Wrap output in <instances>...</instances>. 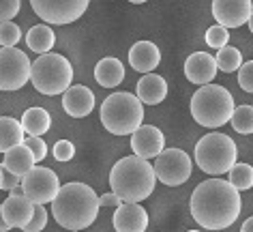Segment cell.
<instances>
[{"label":"cell","instance_id":"cell-10","mask_svg":"<svg viewBox=\"0 0 253 232\" xmlns=\"http://www.w3.org/2000/svg\"><path fill=\"white\" fill-rule=\"evenodd\" d=\"M90 0H30V7L45 24L65 26L86 13Z\"/></svg>","mask_w":253,"mask_h":232},{"label":"cell","instance_id":"cell-32","mask_svg":"<svg viewBox=\"0 0 253 232\" xmlns=\"http://www.w3.org/2000/svg\"><path fill=\"white\" fill-rule=\"evenodd\" d=\"M238 86L245 93H253V60L240 65V69H238Z\"/></svg>","mask_w":253,"mask_h":232},{"label":"cell","instance_id":"cell-25","mask_svg":"<svg viewBox=\"0 0 253 232\" xmlns=\"http://www.w3.org/2000/svg\"><path fill=\"white\" fill-rule=\"evenodd\" d=\"M214 62H217V69H221L223 73H232L243 65V54H240V49L232 46H223L214 56Z\"/></svg>","mask_w":253,"mask_h":232},{"label":"cell","instance_id":"cell-6","mask_svg":"<svg viewBox=\"0 0 253 232\" xmlns=\"http://www.w3.org/2000/svg\"><path fill=\"white\" fill-rule=\"evenodd\" d=\"M30 82L41 95H62L73 82V67L62 54H41L30 67Z\"/></svg>","mask_w":253,"mask_h":232},{"label":"cell","instance_id":"cell-34","mask_svg":"<svg viewBox=\"0 0 253 232\" xmlns=\"http://www.w3.org/2000/svg\"><path fill=\"white\" fill-rule=\"evenodd\" d=\"M73 155H75V146L69 140H60L54 144V157L58 161H69L73 159Z\"/></svg>","mask_w":253,"mask_h":232},{"label":"cell","instance_id":"cell-15","mask_svg":"<svg viewBox=\"0 0 253 232\" xmlns=\"http://www.w3.org/2000/svg\"><path fill=\"white\" fill-rule=\"evenodd\" d=\"M0 206H2V215L11 228H24L30 222L33 211H35V202L24 196V191L17 189V187L11 189V196Z\"/></svg>","mask_w":253,"mask_h":232},{"label":"cell","instance_id":"cell-3","mask_svg":"<svg viewBox=\"0 0 253 232\" xmlns=\"http://www.w3.org/2000/svg\"><path fill=\"white\" fill-rule=\"evenodd\" d=\"M155 168L148 159L129 155L116 161L110 172V187L123 202H142L155 191Z\"/></svg>","mask_w":253,"mask_h":232},{"label":"cell","instance_id":"cell-42","mask_svg":"<svg viewBox=\"0 0 253 232\" xmlns=\"http://www.w3.org/2000/svg\"><path fill=\"white\" fill-rule=\"evenodd\" d=\"M189 232H200V230H189Z\"/></svg>","mask_w":253,"mask_h":232},{"label":"cell","instance_id":"cell-37","mask_svg":"<svg viewBox=\"0 0 253 232\" xmlns=\"http://www.w3.org/2000/svg\"><path fill=\"white\" fill-rule=\"evenodd\" d=\"M7 230H11V226L7 224V219L2 215V206H0V232H7Z\"/></svg>","mask_w":253,"mask_h":232},{"label":"cell","instance_id":"cell-1","mask_svg":"<svg viewBox=\"0 0 253 232\" xmlns=\"http://www.w3.org/2000/svg\"><path fill=\"white\" fill-rule=\"evenodd\" d=\"M243 211L240 191L230 181L211 179L200 183L191 193V215L202 228L223 230L236 224Z\"/></svg>","mask_w":253,"mask_h":232},{"label":"cell","instance_id":"cell-41","mask_svg":"<svg viewBox=\"0 0 253 232\" xmlns=\"http://www.w3.org/2000/svg\"><path fill=\"white\" fill-rule=\"evenodd\" d=\"M0 187H2V166H0Z\"/></svg>","mask_w":253,"mask_h":232},{"label":"cell","instance_id":"cell-39","mask_svg":"<svg viewBox=\"0 0 253 232\" xmlns=\"http://www.w3.org/2000/svg\"><path fill=\"white\" fill-rule=\"evenodd\" d=\"M247 24H249V28H251V35H253V11H251V15H249V20H247Z\"/></svg>","mask_w":253,"mask_h":232},{"label":"cell","instance_id":"cell-31","mask_svg":"<svg viewBox=\"0 0 253 232\" xmlns=\"http://www.w3.org/2000/svg\"><path fill=\"white\" fill-rule=\"evenodd\" d=\"M24 144L30 148V153H33V157H35V164L37 161H41V159H45V155H47V144L41 140V136H28L26 140H24Z\"/></svg>","mask_w":253,"mask_h":232},{"label":"cell","instance_id":"cell-12","mask_svg":"<svg viewBox=\"0 0 253 232\" xmlns=\"http://www.w3.org/2000/svg\"><path fill=\"white\" fill-rule=\"evenodd\" d=\"M253 11L251 0H212V17L223 28H240Z\"/></svg>","mask_w":253,"mask_h":232},{"label":"cell","instance_id":"cell-28","mask_svg":"<svg viewBox=\"0 0 253 232\" xmlns=\"http://www.w3.org/2000/svg\"><path fill=\"white\" fill-rule=\"evenodd\" d=\"M22 39V30L13 22H0V47H15Z\"/></svg>","mask_w":253,"mask_h":232},{"label":"cell","instance_id":"cell-7","mask_svg":"<svg viewBox=\"0 0 253 232\" xmlns=\"http://www.w3.org/2000/svg\"><path fill=\"white\" fill-rule=\"evenodd\" d=\"M236 142L225 134H208L195 144V161L202 172L219 177L236 164Z\"/></svg>","mask_w":253,"mask_h":232},{"label":"cell","instance_id":"cell-18","mask_svg":"<svg viewBox=\"0 0 253 232\" xmlns=\"http://www.w3.org/2000/svg\"><path fill=\"white\" fill-rule=\"evenodd\" d=\"M129 62L135 71L140 73H153L161 62V52L153 41H137L129 49Z\"/></svg>","mask_w":253,"mask_h":232},{"label":"cell","instance_id":"cell-9","mask_svg":"<svg viewBox=\"0 0 253 232\" xmlns=\"http://www.w3.org/2000/svg\"><path fill=\"white\" fill-rule=\"evenodd\" d=\"M33 62L17 47H0V91H20L30 80Z\"/></svg>","mask_w":253,"mask_h":232},{"label":"cell","instance_id":"cell-33","mask_svg":"<svg viewBox=\"0 0 253 232\" xmlns=\"http://www.w3.org/2000/svg\"><path fill=\"white\" fill-rule=\"evenodd\" d=\"M20 11V0H0V22H11Z\"/></svg>","mask_w":253,"mask_h":232},{"label":"cell","instance_id":"cell-16","mask_svg":"<svg viewBox=\"0 0 253 232\" xmlns=\"http://www.w3.org/2000/svg\"><path fill=\"white\" fill-rule=\"evenodd\" d=\"M185 75L189 82L204 86L211 84L217 75V62H214V56H211L208 52H195L185 60Z\"/></svg>","mask_w":253,"mask_h":232},{"label":"cell","instance_id":"cell-22","mask_svg":"<svg viewBox=\"0 0 253 232\" xmlns=\"http://www.w3.org/2000/svg\"><path fill=\"white\" fill-rule=\"evenodd\" d=\"M26 134L22 129V123L11 116H0V153H7L17 144H24Z\"/></svg>","mask_w":253,"mask_h":232},{"label":"cell","instance_id":"cell-13","mask_svg":"<svg viewBox=\"0 0 253 232\" xmlns=\"http://www.w3.org/2000/svg\"><path fill=\"white\" fill-rule=\"evenodd\" d=\"M131 148L137 157L155 159L157 155L166 148V138L163 131L155 125H140L133 134H131Z\"/></svg>","mask_w":253,"mask_h":232},{"label":"cell","instance_id":"cell-40","mask_svg":"<svg viewBox=\"0 0 253 232\" xmlns=\"http://www.w3.org/2000/svg\"><path fill=\"white\" fill-rule=\"evenodd\" d=\"M129 2H133V4H142V2H146V0H129Z\"/></svg>","mask_w":253,"mask_h":232},{"label":"cell","instance_id":"cell-21","mask_svg":"<svg viewBox=\"0 0 253 232\" xmlns=\"http://www.w3.org/2000/svg\"><path fill=\"white\" fill-rule=\"evenodd\" d=\"M94 80H97L99 86H103V89H114V86H118L125 80L123 62L118 58H114V56L99 60L97 67H94Z\"/></svg>","mask_w":253,"mask_h":232},{"label":"cell","instance_id":"cell-14","mask_svg":"<svg viewBox=\"0 0 253 232\" xmlns=\"http://www.w3.org/2000/svg\"><path fill=\"white\" fill-rule=\"evenodd\" d=\"M148 213L140 202H125L114 211V230L116 232H146Z\"/></svg>","mask_w":253,"mask_h":232},{"label":"cell","instance_id":"cell-17","mask_svg":"<svg viewBox=\"0 0 253 232\" xmlns=\"http://www.w3.org/2000/svg\"><path fill=\"white\" fill-rule=\"evenodd\" d=\"M62 108L69 116L84 118L94 110V95L88 86H69L62 93Z\"/></svg>","mask_w":253,"mask_h":232},{"label":"cell","instance_id":"cell-26","mask_svg":"<svg viewBox=\"0 0 253 232\" xmlns=\"http://www.w3.org/2000/svg\"><path fill=\"white\" fill-rule=\"evenodd\" d=\"M227 174H230V183L234 185V189H238V191L253 189V166L234 164Z\"/></svg>","mask_w":253,"mask_h":232},{"label":"cell","instance_id":"cell-30","mask_svg":"<svg viewBox=\"0 0 253 232\" xmlns=\"http://www.w3.org/2000/svg\"><path fill=\"white\" fill-rule=\"evenodd\" d=\"M47 224V211L43 204H35V211H33V217H30V222L24 226V232H41L45 228Z\"/></svg>","mask_w":253,"mask_h":232},{"label":"cell","instance_id":"cell-20","mask_svg":"<svg viewBox=\"0 0 253 232\" xmlns=\"http://www.w3.org/2000/svg\"><path fill=\"white\" fill-rule=\"evenodd\" d=\"M2 166L7 168L9 172H13L15 177L24 179L35 168V157H33V153H30V148L26 144H17V146H13L11 150L4 153Z\"/></svg>","mask_w":253,"mask_h":232},{"label":"cell","instance_id":"cell-29","mask_svg":"<svg viewBox=\"0 0 253 232\" xmlns=\"http://www.w3.org/2000/svg\"><path fill=\"white\" fill-rule=\"evenodd\" d=\"M227 41H230V33H227V28H223L221 24L211 26L206 30V43L212 49H221L223 46H227Z\"/></svg>","mask_w":253,"mask_h":232},{"label":"cell","instance_id":"cell-27","mask_svg":"<svg viewBox=\"0 0 253 232\" xmlns=\"http://www.w3.org/2000/svg\"><path fill=\"white\" fill-rule=\"evenodd\" d=\"M230 123L238 134H245V136L253 134V105H238V108H234Z\"/></svg>","mask_w":253,"mask_h":232},{"label":"cell","instance_id":"cell-2","mask_svg":"<svg viewBox=\"0 0 253 232\" xmlns=\"http://www.w3.org/2000/svg\"><path fill=\"white\" fill-rule=\"evenodd\" d=\"M52 215L65 230H86L99 215V196L84 183H67L52 200Z\"/></svg>","mask_w":253,"mask_h":232},{"label":"cell","instance_id":"cell-5","mask_svg":"<svg viewBox=\"0 0 253 232\" xmlns=\"http://www.w3.org/2000/svg\"><path fill=\"white\" fill-rule=\"evenodd\" d=\"M101 123L114 136H131L144 121V103L131 93H114L101 105Z\"/></svg>","mask_w":253,"mask_h":232},{"label":"cell","instance_id":"cell-19","mask_svg":"<svg viewBox=\"0 0 253 232\" xmlns=\"http://www.w3.org/2000/svg\"><path fill=\"white\" fill-rule=\"evenodd\" d=\"M168 97V82L157 73H144L137 82V99L148 105H159Z\"/></svg>","mask_w":253,"mask_h":232},{"label":"cell","instance_id":"cell-23","mask_svg":"<svg viewBox=\"0 0 253 232\" xmlns=\"http://www.w3.org/2000/svg\"><path fill=\"white\" fill-rule=\"evenodd\" d=\"M22 129L26 136H43L49 131V125H52V118H49L47 110L43 108H28L22 116Z\"/></svg>","mask_w":253,"mask_h":232},{"label":"cell","instance_id":"cell-24","mask_svg":"<svg viewBox=\"0 0 253 232\" xmlns=\"http://www.w3.org/2000/svg\"><path fill=\"white\" fill-rule=\"evenodd\" d=\"M26 43L33 52H39V54H47L49 49L54 47L56 43V33L47 24H39V26H33L26 35Z\"/></svg>","mask_w":253,"mask_h":232},{"label":"cell","instance_id":"cell-35","mask_svg":"<svg viewBox=\"0 0 253 232\" xmlns=\"http://www.w3.org/2000/svg\"><path fill=\"white\" fill-rule=\"evenodd\" d=\"M17 185H22V179H20V177H15L13 172H9L7 168L2 166V187H0V189L11 191V189H15Z\"/></svg>","mask_w":253,"mask_h":232},{"label":"cell","instance_id":"cell-38","mask_svg":"<svg viewBox=\"0 0 253 232\" xmlns=\"http://www.w3.org/2000/svg\"><path fill=\"white\" fill-rule=\"evenodd\" d=\"M240 232H253V217H249L243 226H240Z\"/></svg>","mask_w":253,"mask_h":232},{"label":"cell","instance_id":"cell-8","mask_svg":"<svg viewBox=\"0 0 253 232\" xmlns=\"http://www.w3.org/2000/svg\"><path fill=\"white\" fill-rule=\"evenodd\" d=\"M155 177L168 187H178L187 183L193 172L191 157L180 148H163L155 157Z\"/></svg>","mask_w":253,"mask_h":232},{"label":"cell","instance_id":"cell-36","mask_svg":"<svg viewBox=\"0 0 253 232\" xmlns=\"http://www.w3.org/2000/svg\"><path fill=\"white\" fill-rule=\"evenodd\" d=\"M120 204H123V200H120L114 191L103 193V196L99 198V206H120Z\"/></svg>","mask_w":253,"mask_h":232},{"label":"cell","instance_id":"cell-4","mask_svg":"<svg viewBox=\"0 0 253 232\" xmlns=\"http://www.w3.org/2000/svg\"><path fill=\"white\" fill-rule=\"evenodd\" d=\"M234 97L225 86L219 84H204L195 91L191 97V116L202 127H223L230 123L234 112Z\"/></svg>","mask_w":253,"mask_h":232},{"label":"cell","instance_id":"cell-11","mask_svg":"<svg viewBox=\"0 0 253 232\" xmlns=\"http://www.w3.org/2000/svg\"><path fill=\"white\" fill-rule=\"evenodd\" d=\"M60 189V181L54 170L43 166H35L26 177L22 179V191L35 204H49Z\"/></svg>","mask_w":253,"mask_h":232}]
</instances>
